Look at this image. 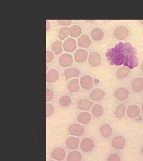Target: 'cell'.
I'll return each mask as SVG.
<instances>
[{
    "label": "cell",
    "instance_id": "6da1fadb",
    "mask_svg": "<svg viewBox=\"0 0 143 161\" xmlns=\"http://www.w3.org/2000/svg\"><path fill=\"white\" fill-rule=\"evenodd\" d=\"M106 56L112 65H124L129 69L136 68L138 64L137 52L131 43L119 42L109 49Z\"/></svg>",
    "mask_w": 143,
    "mask_h": 161
},
{
    "label": "cell",
    "instance_id": "7a4b0ae2",
    "mask_svg": "<svg viewBox=\"0 0 143 161\" xmlns=\"http://www.w3.org/2000/svg\"><path fill=\"white\" fill-rule=\"evenodd\" d=\"M68 131L72 136L74 137H80L84 133L85 129L84 127L80 124L74 123L69 125Z\"/></svg>",
    "mask_w": 143,
    "mask_h": 161
},
{
    "label": "cell",
    "instance_id": "3957f363",
    "mask_svg": "<svg viewBox=\"0 0 143 161\" xmlns=\"http://www.w3.org/2000/svg\"><path fill=\"white\" fill-rule=\"evenodd\" d=\"M94 142L91 138L86 137L83 138L80 143V148L84 152H91L94 148Z\"/></svg>",
    "mask_w": 143,
    "mask_h": 161
},
{
    "label": "cell",
    "instance_id": "277c9868",
    "mask_svg": "<svg viewBox=\"0 0 143 161\" xmlns=\"http://www.w3.org/2000/svg\"><path fill=\"white\" fill-rule=\"evenodd\" d=\"M52 158L57 161H62L66 157V153L65 150L62 147H57L54 148L51 152Z\"/></svg>",
    "mask_w": 143,
    "mask_h": 161
},
{
    "label": "cell",
    "instance_id": "5b68a950",
    "mask_svg": "<svg viewBox=\"0 0 143 161\" xmlns=\"http://www.w3.org/2000/svg\"><path fill=\"white\" fill-rule=\"evenodd\" d=\"M129 35V30L125 26H119L114 29V37L119 40L126 39Z\"/></svg>",
    "mask_w": 143,
    "mask_h": 161
},
{
    "label": "cell",
    "instance_id": "8992f818",
    "mask_svg": "<svg viewBox=\"0 0 143 161\" xmlns=\"http://www.w3.org/2000/svg\"><path fill=\"white\" fill-rule=\"evenodd\" d=\"M80 139L74 136L69 137L66 140L65 145L69 149L76 150L80 146Z\"/></svg>",
    "mask_w": 143,
    "mask_h": 161
},
{
    "label": "cell",
    "instance_id": "52a82bcc",
    "mask_svg": "<svg viewBox=\"0 0 143 161\" xmlns=\"http://www.w3.org/2000/svg\"><path fill=\"white\" fill-rule=\"evenodd\" d=\"M126 140L121 136H118L114 137L112 140V147L116 150H122L125 146Z\"/></svg>",
    "mask_w": 143,
    "mask_h": 161
},
{
    "label": "cell",
    "instance_id": "ba28073f",
    "mask_svg": "<svg viewBox=\"0 0 143 161\" xmlns=\"http://www.w3.org/2000/svg\"><path fill=\"white\" fill-rule=\"evenodd\" d=\"M74 58L71 54L68 53L62 54L58 58L59 64L63 67H69L73 64Z\"/></svg>",
    "mask_w": 143,
    "mask_h": 161
},
{
    "label": "cell",
    "instance_id": "9c48e42d",
    "mask_svg": "<svg viewBox=\"0 0 143 161\" xmlns=\"http://www.w3.org/2000/svg\"><path fill=\"white\" fill-rule=\"evenodd\" d=\"M94 105V102L90 99L86 98H82L78 100L77 103V107L84 111H88L90 110Z\"/></svg>",
    "mask_w": 143,
    "mask_h": 161
},
{
    "label": "cell",
    "instance_id": "30bf717a",
    "mask_svg": "<svg viewBox=\"0 0 143 161\" xmlns=\"http://www.w3.org/2000/svg\"><path fill=\"white\" fill-rule=\"evenodd\" d=\"M88 63L92 66H97L102 62V56L97 52L90 53L88 56Z\"/></svg>",
    "mask_w": 143,
    "mask_h": 161
},
{
    "label": "cell",
    "instance_id": "8fae6325",
    "mask_svg": "<svg viewBox=\"0 0 143 161\" xmlns=\"http://www.w3.org/2000/svg\"><path fill=\"white\" fill-rule=\"evenodd\" d=\"M80 86L84 90H89L93 86V80L91 76L84 75L80 77Z\"/></svg>",
    "mask_w": 143,
    "mask_h": 161
},
{
    "label": "cell",
    "instance_id": "7c38bea8",
    "mask_svg": "<svg viewBox=\"0 0 143 161\" xmlns=\"http://www.w3.org/2000/svg\"><path fill=\"white\" fill-rule=\"evenodd\" d=\"M76 41L72 38H67L63 42V49L65 52H74L76 49Z\"/></svg>",
    "mask_w": 143,
    "mask_h": 161
},
{
    "label": "cell",
    "instance_id": "4fadbf2b",
    "mask_svg": "<svg viewBox=\"0 0 143 161\" xmlns=\"http://www.w3.org/2000/svg\"><path fill=\"white\" fill-rule=\"evenodd\" d=\"M106 93L100 88H96L90 92L89 97L92 101L98 102L102 100L105 96Z\"/></svg>",
    "mask_w": 143,
    "mask_h": 161
},
{
    "label": "cell",
    "instance_id": "5bb4252c",
    "mask_svg": "<svg viewBox=\"0 0 143 161\" xmlns=\"http://www.w3.org/2000/svg\"><path fill=\"white\" fill-rule=\"evenodd\" d=\"M88 58V52L85 50L80 48L77 50L74 54V60L78 63L85 62Z\"/></svg>",
    "mask_w": 143,
    "mask_h": 161
},
{
    "label": "cell",
    "instance_id": "9a60e30c",
    "mask_svg": "<svg viewBox=\"0 0 143 161\" xmlns=\"http://www.w3.org/2000/svg\"><path fill=\"white\" fill-rule=\"evenodd\" d=\"M129 91L124 87L118 88L114 92V96L120 101H125L129 97Z\"/></svg>",
    "mask_w": 143,
    "mask_h": 161
},
{
    "label": "cell",
    "instance_id": "2e32d148",
    "mask_svg": "<svg viewBox=\"0 0 143 161\" xmlns=\"http://www.w3.org/2000/svg\"><path fill=\"white\" fill-rule=\"evenodd\" d=\"M76 119L78 122L80 124H86L91 120V115L89 112L84 111L78 114Z\"/></svg>",
    "mask_w": 143,
    "mask_h": 161
},
{
    "label": "cell",
    "instance_id": "e0dca14e",
    "mask_svg": "<svg viewBox=\"0 0 143 161\" xmlns=\"http://www.w3.org/2000/svg\"><path fill=\"white\" fill-rule=\"evenodd\" d=\"M77 44L81 48H87L91 44V40L87 35H82L78 38Z\"/></svg>",
    "mask_w": 143,
    "mask_h": 161
},
{
    "label": "cell",
    "instance_id": "ac0fdd59",
    "mask_svg": "<svg viewBox=\"0 0 143 161\" xmlns=\"http://www.w3.org/2000/svg\"><path fill=\"white\" fill-rule=\"evenodd\" d=\"M132 88L135 92H140L143 90V78L138 77L132 81Z\"/></svg>",
    "mask_w": 143,
    "mask_h": 161
},
{
    "label": "cell",
    "instance_id": "d6986e66",
    "mask_svg": "<svg viewBox=\"0 0 143 161\" xmlns=\"http://www.w3.org/2000/svg\"><path fill=\"white\" fill-rule=\"evenodd\" d=\"M59 78V73L56 69H50L46 74V80L47 82H54Z\"/></svg>",
    "mask_w": 143,
    "mask_h": 161
},
{
    "label": "cell",
    "instance_id": "ffe728a7",
    "mask_svg": "<svg viewBox=\"0 0 143 161\" xmlns=\"http://www.w3.org/2000/svg\"><path fill=\"white\" fill-rule=\"evenodd\" d=\"M140 114V109L137 105L132 104L129 106L126 110V114L131 118H135L137 117Z\"/></svg>",
    "mask_w": 143,
    "mask_h": 161
},
{
    "label": "cell",
    "instance_id": "44dd1931",
    "mask_svg": "<svg viewBox=\"0 0 143 161\" xmlns=\"http://www.w3.org/2000/svg\"><path fill=\"white\" fill-rule=\"evenodd\" d=\"M80 86L79 80L77 78L72 79L70 80L68 84V89L70 92H76L79 91Z\"/></svg>",
    "mask_w": 143,
    "mask_h": 161
},
{
    "label": "cell",
    "instance_id": "7402d4cb",
    "mask_svg": "<svg viewBox=\"0 0 143 161\" xmlns=\"http://www.w3.org/2000/svg\"><path fill=\"white\" fill-rule=\"evenodd\" d=\"M80 72L79 69L74 68H70L64 70L63 74L66 79H70L78 76L80 75Z\"/></svg>",
    "mask_w": 143,
    "mask_h": 161
},
{
    "label": "cell",
    "instance_id": "603a6c76",
    "mask_svg": "<svg viewBox=\"0 0 143 161\" xmlns=\"http://www.w3.org/2000/svg\"><path fill=\"white\" fill-rule=\"evenodd\" d=\"M82 156L80 152L72 150L66 156L67 161H81Z\"/></svg>",
    "mask_w": 143,
    "mask_h": 161
},
{
    "label": "cell",
    "instance_id": "cb8c5ba5",
    "mask_svg": "<svg viewBox=\"0 0 143 161\" xmlns=\"http://www.w3.org/2000/svg\"><path fill=\"white\" fill-rule=\"evenodd\" d=\"M100 133L104 137L108 138L112 135V128L108 124H104L100 127Z\"/></svg>",
    "mask_w": 143,
    "mask_h": 161
},
{
    "label": "cell",
    "instance_id": "d4e9b609",
    "mask_svg": "<svg viewBox=\"0 0 143 161\" xmlns=\"http://www.w3.org/2000/svg\"><path fill=\"white\" fill-rule=\"evenodd\" d=\"M130 72V69L126 66H122L118 69L116 75L119 79H124L126 78Z\"/></svg>",
    "mask_w": 143,
    "mask_h": 161
},
{
    "label": "cell",
    "instance_id": "484cf974",
    "mask_svg": "<svg viewBox=\"0 0 143 161\" xmlns=\"http://www.w3.org/2000/svg\"><path fill=\"white\" fill-rule=\"evenodd\" d=\"M91 112L92 115L95 117H100L103 115L104 113V109L103 106L100 104H94L91 109Z\"/></svg>",
    "mask_w": 143,
    "mask_h": 161
},
{
    "label": "cell",
    "instance_id": "4316f807",
    "mask_svg": "<svg viewBox=\"0 0 143 161\" xmlns=\"http://www.w3.org/2000/svg\"><path fill=\"white\" fill-rule=\"evenodd\" d=\"M91 38L95 41H100L103 39L104 32L103 30L100 28H94L92 30L91 32Z\"/></svg>",
    "mask_w": 143,
    "mask_h": 161
},
{
    "label": "cell",
    "instance_id": "83f0119b",
    "mask_svg": "<svg viewBox=\"0 0 143 161\" xmlns=\"http://www.w3.org/2000/svg\"><path fill=\"white\" fill-rule=\"evenodd\" d=\"M82 34V29L78 25H72L69 28V35L72 37L76 38L80 36Z\"/></svg>",
    "mask_w": 143,
    "mask_h": 161
},
{
    "label": "cell",
    "instance_id": "f1b7e54d",
    "mask_svg": "<svg viewBox=\"0 0 143 161\" xmlns=\"http://www.w3.org/2000/svg\"><path fill=\"white\" fill-rule=\"evenodd\" d=\"M126 106L123 104H120L116 108L114 111V115L118 118H121L125 115Z\"/></svg>",
    "mask_w": 143,
    "mask_h": 161
},
{
    "label": "cell",
    "instance_id": "f546056e",
    "mask_svg": "<svg viewBox=\"0 0 143 161\" xmlns=\"http://www.w3.org/2000/svg\"><path fill=\"white\" fill-rule=\"evenodd\" d=\"M52 50L56 54H59L63 52L62 49V42L61 41L57 40L54 42L52 44Z\"/></svg>",
    "mask_w": 143,
    "mask_h": 161
},
{
    "label": "cell",
    "instance_id": "4dcf8cb0",
    "mask_svg": "<svg viewBox=\"0 0 143 161\" xmlns=\"http://www.w3.org/2000/svg\"><path fill=\"white\" fill-rule=\"evenodd\" d=\"M72 103L71 98L68 95H63L59 98V103L63 107H67L70 105Z\"/></svg>",
    "mask_w": 143,
    "mask_h": 161
},
{
    "label": "cell",
    "instance_id": "1f68e13d",
    "mask_svg": "<svg viewBox=\"0 0 143 161\" xmlns=\"http://www.w3.org/2000/svg\"><path fill=\"white\" fill-rule=\"evenodd\" d=\"M69 34V28L68 27H63L59 30L58 37L60 40H65L68 37Z\"/></svg>",
    "mask_w": 143,
    "mask_h": 161
},
{
    "label": "cell",
    "instance_id": "d6a6232c",
    "mask_svg": "<svg viewBox=\"0 0 143 161\" xmlns=\"http://www.w3.org/2000/svg\"><path fill=\"white\" fill-rule=\"evenodd\" d=\"M54 112V107L50 103H47L46 104V116L48 118L52 115Z\"/></svg>",
    "mask_w": 143,
    "mask_h": 161
},
{
    "label": "cell",
    "instance_id": "836d02e7",
    "mask_svg": "<svg viewBox=\"0 0 143 161\" xmlns=\"http://www.w3.org/2000/svg\"><path fill=\"white\" fill-rule=\"evenodd\" d=\"M54 97V92L51 89L47 88L46 89V102L47 103L52 101Z\"/></svg>",
    "mask_w": 143,
    "mask_h": 161
},
{
    "label": "cell",
    "instance_id": "e575fe53",
    "mask_svg": "<svg viewBox=\"0 0 143 161\" xmlns=\"http://www.w3.org/2000/svg\"><path fill=\"white\" fill-rule=\"evenodd\" d=\"M54 57V54L53 52H51L50 50H47L46 52V62L47 63L51 62L53 60Z\"/></svg>",
    "mask_w": 143,
    "mask_h": 161
},
{
    "label": "cell",
    "instance_id": "d590c367",
    "mask_svg": "<svg viewBox=\"0 0 143 161\" xmlns=\"http://www.w3.org/2000/svg\"><path fill=\"white\" fill-rule=\"evenodd\" d=\"M107 161H120V157L118 154L112 153L109 156Z\"/></svg>",
    "mask_w": 143,
    "mask_h": 161
},
{
    "label": "cell",
    "instance_id": "8d00e7d4",
    "mask_svg": "<svg viewBox=\"0 0 143 161\" xmlns=\"http://www.w3.org/2000/svg\"><path fill=\"white\" fill-rule=\"evenodd\" d=\"M58 23L62 26H68L72 23V20H58Z\"/></svg>",
    "mask_w": 143,
    "mask_h": 161
},
{
    "label": "cell",
    "instance_id": "74e56055",
    "mask_svg": "<svg viewBox=\"0 0 143 161\" xmlns=\"http://www.w3.org/2000/svg\"><path fill=\"white\" fill-rule=\"evenodd\" d=\"M50 24L49 21L46 20V28H47V31H48V29H50Z\"/></svg>",
    "mask_w": 143,
    "mask_h": 161
},
{
    "label": "cell",
    "instance_id": "f35d334b",
    "mask_svg": "<svg viewBox=\"0 0 143 161\" xmlns=\"http://www.w3.org/2000/svg\"><path fill=\"white\" fill-rule=\"evenodd\" d=\"M140 69H141V71L143 72V64H141V66H140Z\"/></svg>",
    "mask_w": 143,
    "mask_h": 161
},
{
    "label": "cell",
    "instance_id": "ab89813d",
    "mask_svg": "<svg viewBox=\"0 0 143 161\" xmlns=\"http://www.w3.org/2000/svg\"><path fill=\"white\" fill-rule=\"evenodd\" d=\"M141 153L143 155V147L142 148V149H141Z\"/></svg>",
    "mask_w": 143,
    "mask_h": 161
},
{
    "label": "cell",
    "instance_id": "60d3db41",
    "mask_svg": "<svg viewBox=\"0 0 143 161\" xmlns=\"http://www.w3.org/2000/svg\"><path fill=\"white\" fill-rule=\"evenodd\" d=\"M140 22H141L142 24H143V20H140Z\"/></svg>",
    "mask_w": 143,
    "mask_h": 161
},
{
    "label": "cell",
    "instance_id": "b9f144b4",
    "mask_svg": "<svg viewBox=\"0 0 143 161\" xmlns=\"http://www.w3.org/2000/svg\"><path fill=\"white\" fill-rule=\"evenodd\" d=\"M141 109H142V110L143 111V104H142V106H141Z\"/></svg>",
    "mask_w": 143,
    "mask_h": 161
},
{
    "label": "cell",
    "instance_id": "7bdbcfd3",
    "mask_svg": "<svg viewBox=\"0 0 143 161\" xmlns=\"http://www.w3.org/2000/svg\"><path fill=\"white\" fill-rule=\"evenodd\" d=\"M55 161V160H52V161Z\"/></svg>",
    "mask_w": 143,
    "mask_h": 161
}]
</instances>
